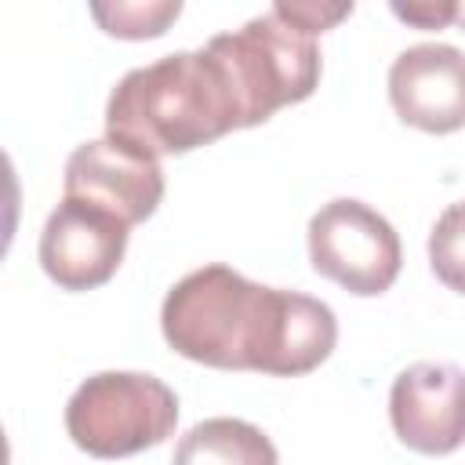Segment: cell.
<instances>
[{
  "label": "cell",
  "mask_w": 465,
  "mask_h": 465,
  "mask_svg": "<svg viewBox=\"0 0 465 465\" xmlns=\"http://www.w3.org/2000/svg\"><path fill=\"white\" fill-rule=\"evenodd\" d=\"M167 345L203 367L298 378L316 371L338 341L327 302L262 287L214 262L182 276L160 309Z\"/></svg>",
  "instance_id": "cell-1"
},
{
  "label": "cell",
  "mask_w": 465,
  "mask_h": 465,
  "mask_svg": "<svg viewBox=\"0 0 465 465\" xmlns=\"http://www.w3.org/2000/svg\"><path fill=\"white\" fill-rule=\"evenodd\" d=\"M236 127H243L236 91L207 47L131 69L105 102V138L156 160L207 145Z\"/></svg>",
  "instance_id": "cell-2"
},
{
  "label": "cell",
  "mask_w": 465,
  "mask_h": 465,
  "mask_svg": "<svg viewBox=\"0 0 465 465\" xmlns=\"http://www.w3.org/2000/svg\"><path fill=\"white\" fill-rule=\"evenodd\" d=\"M207 51L222 62L243 127L265 124L276 109L305 102L320 84V44L312 33L283 18L276 7L243 22L232 33L207 40Z\"/></svg>",
  "instance_id": "cell-3"
},
{
  "label": "cell",
  "mask_w": 465,
  "mask_h": 465,
  "mask_svg": "<svg viewBox=\"0 0 465 465\" xmlns=\"http://www.w3.org/2000/svg\"><path fill=\"white\" fill-rule=\"evenodd\" d=\"M178 425V396L153 374H91L65 403V432L91 458H127L163 443Z\"/></svg>",
  "instance_id": "cell-4"
},
{
  "label": "cell",
  "mask_w": 465,
  "mask_h": 465,
  "mask_svg": "<svg viewBox=\"0 0 465 465\" xmlns=\"http://www.w3.org/2000/svg\"><path fill=\"white\" fill-rule=\"evenodd\" d=\"M309 262L349 294L374 298L400 276V236L363 200H331L309 218Z\"/></svg>",
  "instance_id": "cell-5"
},
{
  "label": "cell",
  "mask_w": 465,
  "mask_h": 465,
  "mask_svg": "<svg viewBox=\"0 0 465 465\" xmlns=\"http://www.w3.org/2000/svg\"><path fill=\"white\" fill-rule=\"evenodd\" d=\"M127 229L109 211L62 196L40 232V265L62 291H94L120 269Z\"/></svg>",
  "instance_id": "cell-6"
},
{
  "label": "cell",
  "mask_w": 465,
  "mask_h": 465,
  "mask_svg": "<svg viewBox=\"0 0 465 465\" xmlns=\"http://www.w3.org/2000/svg\"><path fill=\"white\" fill-rule=\"evenodd\" d=\"M65 196L102 207L124 225H138L163 200V167L156 156L113 138L84 142L65 160Z\"/></svg>",
  "instance_id": "cell-7"
},
{
  "label": "cell",
  "mask_w": 465,
  "mask_h": 465,
  "mask_svg": "<svg viewBox=\"0 0 465 465\" xmlns=\"http://www.w3.org/2000/svg\"><path fill=\"white\" fill-rule=\"evenodd\" d=\"M389 421L403 447L450 454L465 443V371L454 363H411L389 392Z\"/></svg>",
  "instance_id": "cell-8"
},
{
  "label": "cell",
  "mask_w": 465,
  "mask_h": 465,
  "mask_svg": "<svg viewBox=\"0 0 465 465\" xmlns=\"http://www.w3.org/2000/svg\"><path fill=\"white\" fill-rule=\"evenodd\" d=\"M389 102L396 116L429 134L465 127V51L450 44H414L389 65Z\"/></svg>",
  "instance_id": "cell-9"
},
{
  "label": "cell",
  "mask_w": 465,
  "mask_h": 465,
  "mask_svg": "<svg viewBox=\"0 0 465 465\" xmlns=\"http://www.w3.org/2000/svg\"><path fill=\"white\" fill-rule=\"evenodd\" d=\"M171 465H280L272 440L243 418H207L193 425Z\"/></svg>",
  "instance_id": "cell-10"
},
{
  "label": "cell",
  "mask_w": 465,
  "mask_h": 465,
  "mask_svg": "<svg viewBox=\"0 0 465 465\" xmlns=\"http://www.w3.org/2000/svg\"><path fill=\"white\" fill-rule=\"evenodd\" d=\"M94 22L120 40H153L160 33H167V25L182 15L178 0H134V4H91Z\"/></svg>",
  "instance_id": "cell-11"
},
{
  "label": "cell",
  "mask_w": 465,
  "mask_h": 465,
  "mask_svg": "<svg viewBox=\"0 0 465 465\" xmlns=\"http://www.w3.org/2000/svg\"><path fill=\"white\" fill-rule=\"evenodd\" d=\"M429 265L443 287L465 294V200L436 218L429 232Z\"/></svg>",
  "instance_id": "cell-12"
},
{
  "label": "cell",
  "mask_w": 465,
  "mask_h": 465,
  "mask_svg": "<svg viewBox=\"0 0 465 465\" xmlns=\"http://www.w3.org/2000/svg\"><path fill=\"white\" fill-rule=\"evenodd\" d=\"M272 7L312 36H320L323 29H331L352 15V4H272Z\"/></svg>",
  "instance_id": "cell-13"
},
{
  "label": "cell",
  "mask_w": 465,
  "mask_h": 465,
  "mask_svg": "<svg viewBox=\"0 0 465 465\" xmlns=\"http://www.w3.org/2000/svg\"><path fill=\"white\" fill-rule=\"evenodd\" d=\"M392 15L400 22H411L418 29H443L458 18V4H447V0H418V4H392Z\"/></svg>",
  "instance_id": "cell-14"
},
{
  "label": "cell",
  "mask_w": 465,
  "mask_h": 465,
  "mask_svg": "<svg viewBox=\"0 0 465 465\" xmlns=\"http://www.w3.org/2000/svg\"><path fill=\"white\" fill-rule=\"evenodd\" d=\"M458 25H465V4H458V18H454Z\"/></svg>",
  "instance_id": "cell-15"
}]
</instances>
